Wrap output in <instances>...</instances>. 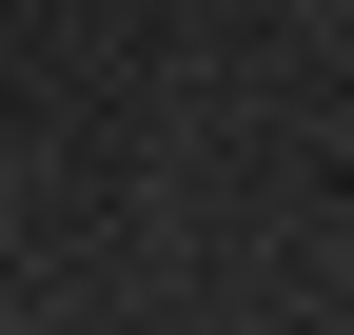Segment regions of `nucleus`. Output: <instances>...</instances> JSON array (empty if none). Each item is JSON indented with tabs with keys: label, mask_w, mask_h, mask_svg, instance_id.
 Wrapping results in <instances>:
<instances>
[{
	"label": "nucleus",
	"mask_w": 354,
	"mask_h": 335,
	"mask_svg": "<svg viewBox=\"0 0 354 335\" xmlns=\"http://www.w3.org/2000/svg\"><path fill=\"white\" fill-rule=\"evenodd\" d=\"M0 335H59V316H0Z\"/></svg>",
	"instance_id": "f257e3e1"
}]
</instances>
